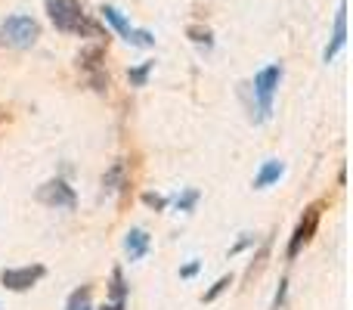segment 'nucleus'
<instances>
[{"label": "nucleus", "mask_w": 353, "mask_h": 310, "mask_svg": "<svg viewBox=\"0 0 353 310\" xmlns=\"http://www.w3.org/2000/svg\"><path fill=\"white\" fill-rule=\"evenodd\" d=\"M149 72H152V62H143L140 68H130V75H128L130 84H134V87H143V84H146V78H149Z\"/></svg>", "instance_id": "16"}, {"label": "nucleus", "mask_w": 353, "mask_h": 310, "mask_svg": "<svg viewBox=\"0 0 353 310\" xmlns=\"http://www.w3.org/2000/svg\"><path fill=\"white\" fill-rule=\"evenodd\" d=\"M285 174V164L282 162H267L261 168V174L254 177V189H267V186H273L276 180H279V177Z\"/></svg>", "instance_id": "9"}, {"label": "nucleus", "mask_w": 353, "mask_h": 310, "mask_svg": "<svg viewBox=\"0 0 353 310\" xmlns=\"http://www.w3.org/2000/svg\"><path fill=\"white\" fill-rule=\"evenodd\" d=\"M143 202H146V205H152V208H165V205H168V202L161 199V195H152V193L143 195Z\"/></svg>", "instance_id": "20"}, {"label": "nucleus", "mask_w": 353, "mask_h": 310, "mask_svg": "<svg viewBox=\"0 0 353 310\" xmlns=\"http://www.w3.org/2000/svg\"><path fill=\"white\" fill-rule=\"evenodd\" d=\"M103 19H105V22H109L112 28H115L121 37H128V35H130V25H128V19H124L121 12L115 10V6H103Z\"/></svg>", "instance_id": "12"}, {"label": "nucleus", "mask_w": 353, "mask_h": 310, "mask_svg": "<svg viewBox=\"0 0 353 310\" xmlns=\"http://www.w3.org/2000/svg\"><path fill=\"white\" fill-rule=\"evenodd\" d=\"M279 81H282V66H267L263 72L254 75V97L261 118H270V112H273V97L279 90Z\"/></svg>", "instance_id": "3"}, {"label": "nucleus", "mask_w": 353, "mask_h": 310, "mask_svg": "<svg viewBox=\"0 0 353 310\" xmlns=\"http://www.w3.org/2000/svg\"><path fill=\"white\" fill-rule=\"evenodd\" d=\"M270 249H273V242H263L261 249H257V255H254V261L248 264V270H245V282H254V276H261V270L267 267V261H270Z\"/></svg>", "instance_id": "10"}, {"label": "nucleus", "mask_w": 353, "mask_h": 310, "mask_svg": "<svg viewBox=\"0 0 353 310\" xmlns=\"http://www.w3.org/2000/svg\"><path fill=\"white\" fill-rule=\"evenodd\" d=\"M189 37H192L195 43H205V47H211V31H208V28H189Z\"/></svg>", "instance_id": "19"}, {"label": "nucleus", "mask_w": 353, "mask_h": 310, "mask_svg": "<svg viewBox=\"0 0 353 310\" xmlns=\"http://www.w3.org/2000/svg\"><path fill=\"white\" fill-rule=\"evenodd\" d=\"M128 41H130V43H137V47H152V43H155V37L149 35V31H134V28H130Z\"/></svg>", "instance_id": "17"}, {"label": "nucleus", "mask_w": 353, "mask_h": 310, "mask_svg": "<svg viewBox=\"0 0 353 310\" xmlns=\"http://www.w3.org/2000/svg\"><path fill=\"white\" fill-rule=\"evenodd\" d=\"M124 164L118 162V164H112L109 168V174L103 177V186H105V193H115V189H121V183H124Z\"/></svg>", "instance_id": "14"}, {"label": "nucleus", "mask_w": 353, "mask_h": 310, "mask_svg": "<svg viewBox=\"0 0 353 310\" xmlns=\"http://www.w3.org/2000/svg\"><path fill=\"white\" fill-rule=\"evenodd\" d=\"M43 273H47V270H43L41 264H31V267H10L0 273V282H3V289H10V292H28L31 286H37V282L43 280Z\"/></svg>", "instance_id": "6"}, {"label": "nucleus", "mask_w": 353, "mask_h": 310, "mask_svg": "<svg viewBox=\"0 0 353 310\" xmlns=\"http://www.w3.org/2000/svg\"><path fill=\"white\" fill-rule=\"evenodd\" d=\"M319 217H323V205H310L304 211V217L298 220V226H294L292 233V242H288V258H298V251L304 249L307 242H310L313 236H316V226H319Z\"/></svg>", "instance_id": "4"}, {"label": "nucleus", "mask_w": 353, "mask_h": 310, "mask_svg": "<svg viewBox=\"0 0 353 310\" xmlns=\"http://www.w3.org/2000/svg\"><path fill=\"white\" fill-rule=\"evenodd\" d=\"M41 37V25L31 16H10L3 25H0V43L12 50H28L37 43Z\"/></svg>", "instance_id": "2"}, {"label": "nucleus", "mask_w": 353, "mask_h": 310, "mask_svg": "<svg viewBox=\"0 0 353 310\" xmlns=\"http://www.w3.org/2000/svg\"><path fill=\"white\" fill-rule=\"evenodd\" d=\"M199 267H201V264H199V261L186 264V267H183V270H180V276H186V280H189V276H195V273H199Z\"/></svg>", "instance_id": "21"}, {"label": "nucleus", "mask_w": 353, "mask_h": 310, "mask_svg": "<svg viewBox=\"0 0 353 310\" xmlns=\"http://www.w3.org/2000/svg\"><path fill=\"white\" fill-rule=\"evenodd\" d=\"M65 310H93V301H90V286H81L68 295V304Z\"/></svg>", "instance_id": "11"}, {"label": "nucleus", "mask_w": 353, "mask_h": 310, "mask_svg": "<svg viewBox=\"0 0 353 310\" xmlns=\"http://www.w3.org/2000/svg\"><path fill=\"white\" fill-rule=\"evenodd\" d=\"M103 310H128V301H109Z\"/></svg>", "instance_id": "22"}, {"label": "nucleus", "mask_w": 353, "mask_h": 310, "mask_svg": "<svg viewBox=\"0 0 353 310\" xmlns=\"http://www.w3.org/2000/svg\"><path fill=\"white\" fill-rule=\"evenodd\" d=\"M47 12L53 19V25L59 31L68 35H90V37H103L99 28L84 16V6L81 0H47Z\"/></svg>", "instance_id": "1"}, {"label": "nucleus", "mask_w": 353, "mask_h": 310, "mask_svg": "<svg viewBox=\"0 0 353 310\" xmlns=\"http://www.w3.org/2000/svg\"><path fill=\"white\" fill-rule=\"evenodd\" d=\"M230 286H232V276H220V280L211 286V292H205V295H201V301H205V304H211V301L217 298V295H223Z\"/></svg>", "instance_id": "15"}, {"label": "nucleus", "mask_w": 353, "mask_h": 310, "mask_svg": "<svg viewBox=\"0 0 353 310\" xmlns=\"http://www.w3.org/2000/svg\"><path fill=\"white\" fill-rule=\"evenodd\" d=\"M344 41H347V6H341V10H338V16H335V31H332V43L325 47L323 59H325V62L335 59V56L341 53Z\"/></svg>", "instance_id": "7"}, {"label": "nucleus", "mask_w": 353, "mask_h": 310, "mask_svg": "<svg viewBox=\"0 0 353 310\" xmlns=\"http://www.w3.org/2000/svg\"><path fill=\"white\" fill-rule=\"evenodd\" d=\"M37 202L50 205V208H65V211H72V208L78 205V195H74V189L68 186L65 180H47L37 189Z\"/></svg>", "instance_id": "5"}, {"label": "nucleus", "mask_w": 353, "mask_h": 310, "mask_svg": "<svg viewBox=\"0 0 353 310\" xmlns=\"http://www.w3.org/2000/svg\"><path fill=\"white\" fill-rule=\"evenodd\" d=\"M124 249H128L130 261H140V258L149 251V233L146 230H130L128 239H124Z\"/></svg>", "instance_id": "8"}, {"label": "nucleus", "mask_w": 353, "mask_h": 310, "mask_svg": "<svg viewBox=\"0 0 353 310\" xmlns=\"http://www.w3.org/2000/svg\"><path fill=\"white\" fill-rule=\"evenodd\" d=\"M109 295L112 301H128V282H124V273L121 270H112V282H109Z\"/></svg>", "instance_id": "13"}, {"label": "nucleus", "mask_w": 353, "mask_h": 310, "mask_svg": "<svg viewBox=\"0 0 353 310\" xmlns=\"http://www.w3.org/2000/svg\"><path fill=\"white\" fill-rule=\"evenodd\" d=\"M195 202H199V193H195V189H189L183 199H176V208H180V211H192Z\"/></svg>", "instance_id": "18"}]
</instances>
